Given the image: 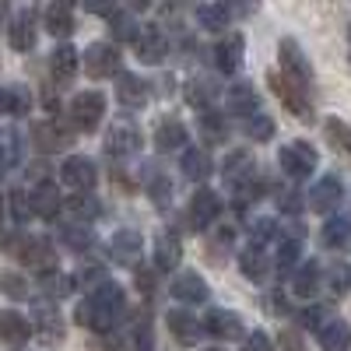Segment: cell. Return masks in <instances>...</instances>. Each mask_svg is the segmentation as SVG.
Segmentation results:
<instances>
[{
	"label": "cell",
	"mask_w": 351,
	"mask_h": 351,
	"mask_svg": "<svg viewBox=\"0 0 351 351\" xmlns=\"http://www.w3.org/2000/svg\"><path fill=\"white\" fill-rule=\"evenodd\" d=\"M123 313H127V295H123V288L106 278L99 288H92V295H88L84 302H77L74 324H77V327H88V330H95V334H109V330L123 319Z\"/></svg>",
	"instance_id": "obj_1"
},
{
	"label": "cell",
	"mask_w": 351,
	"mask_h": 351,
	"mask_svg": "<svg viewBox=\"0 0 351 351\" xmlns=\"http://www.w3.org/2000/svg\"><path fill=\"white\" fill-rule=\"evenodd\" d=\"M4 250L21 260L25 267H36V271H53L56 267V250L46 236H28V232H18V236L4 239Z\"/></svg>",
	"instance_id": "obj_2"
},
{
	"label": "cell",
	"mask_w": 351,
	"mask_h": 351,
	"mask_svg": "<svg viewBox=\"0 0 351 351\" xmlns=\"http://www.w3.org/2000/svg\"><path fill=\"white\" fill-rule=\"evenodd\" d=\"M278 165H281V172L288 176V180H309V176L316 172V165H319V152L313 148L309 141H288V144H281V152H278Z\"/></svg>",
	"instance_id": "obj_3"
},
{
	"label": "cell",
	"mask_w": 351,
	"mask_h": 351,
	"mask_svg": "<svg viewBox=\"0 0 351 351\" xmlns=\"http://www.w3.org/2000/svg\"><path fill=\"white\" fill-rule=\"evenodd\" d=\"M267 84H271V92L281 99V106L295 116V120H302V123L313 120V102L306 95V88H299L295 81H288L281 71H267Z\"/></svg>",
	"instance_id": "obj_4"
},
{
	"label": "cell",
	"mask_w": 351,
	"mask_h": 351,
	"mask_svg": "<svg viewBox=\"0 0 351 351\" xmlns=\"http://www.w3.org/2000/svg\"><path fill=\"white\" fill-rule=\"evenodd\" d=\"M81 56V67H84V74L88 77H112V74H120V67H123V56H120V46L116 43H92L84 53H77Z\"/></svg>",
	"instance_id": "obj_5"
},
{
	"label": "cell",
	"mask_w": 351,
	"mask_h": 351,
	"mask_svg": "<svg viewBox=\"0 0 351 351\" xmlns=\"http://www.w3.org/2000/svg\"><path fill=\"white\" fill-rule=\"evenodd\" d=\"M67 112H71V123H74L77 130L88 134V130H95V127L102 123V116H106V95L95 92V88H88V92H77V95L71 99Z\"/></svg>",
	"instance_id": "obj_6"
},
{
	"label": "cell",
	"mask_w": 351,
	"mask_h": 351,
	"mask_svg": "<svg viewBox=\"0 0 351 351\" xmlns=\"http://www.w3.org/2000/svg\"><path fill=\"white\" fill-rule=\"evenodd\" d=\"M341 200H344V183H341L337 172H330V176H324V180L313 183V190H309V197L302 204L313 215H334L341 208Z\"/></svg>",
	"instance_id": "obj_7"
},
{
	"label": "cell",
	"mask_w": 351,
	"mask_h": 351,
	"mask_svg": "<svg viewBox=\"0 0 351 351\" xmlns=\"http://www.w3.org/2000/svg\"><path fill=\"white\" fill-rule=\"evenodd\" d=\"M278 56H281V74L288 81H295L299 88L313 84V64H309V56L302 53V46L295 39H281L278 43Z\"/></svg>",
	"instance_id": "obj_8"
},
{
	"label": "cell",
	"mask_w": 351,
	"mask_h": 351,
	"mask_svg": "<svg viewBox=\"0 0 351 351\" xmlns=\"http://www.w3.org/2000/svg\"><path fill=\"white\" fill-rule=\"evenodd\" d=\"M60 183L71 186L74 193H92V186L99 183V169L88 155H71L60 165Z\"/></svg>",
	"instance_id": "obj_9"
},
{
	"label": "cell",
	"mask_w": 351,
	"mask_h": 351,
	"mask_svg": "<svg viewBox=\"0 0 351 351\" xmlns=\"http://www.w3.org/2000/svg\"><path fill=\"white\" fill-rule=\"evenodd\" d=\"M169 295L180 302V306H200L211 299V288L197 271H180L172 281H169Z\"/></svg>",
	"instance_id": "obj_10"
},
{
	"label": "cell",
	"mask_w": 351,
	"mask_h": 351,
	"mask_svg": "<svg viewBox=\"0 0 351 351\" xmlns=\"http://www.w3.org/2000/svg\"><path fill=\"white\" fill-rule=\"evenodd\" d=\"M141 250H144V236L137 228H120L112 232V239L106 243V256L112 263H120V267H134L141 260Z\"/></svg>",
	"instance_id": "obj_11"
},
{
	"label": "cell",
	"mask_w": 351,
	"mask_h": 351,
	"mask_svg": "<svg viewBox=\"0 0 351 351\" xmlns=\"http://www.w3.org/2000/svg\"><path fill=\"white\" fill-rule=\"evenodd\" d=\"M32 144L43 152V155H53V152H64L74 144V130L60 120H43L32 127Z\"/></svg>",
	"instance_id": "obj_12"
},
{
	"label": "cell",
	"mask_w": 351,
	"mask_h": 351,
	"mask_svg": "<svg viewBox=\"0 0 351 351\" xmlns=\"http://www.w3.org/2000/svg\"><path fill=\"white\" fill-rule=\"evenodd\" d=\"M200 327H204V334H211L218 341H243L246 337L239 313H232V309H208V316L200 319Z\"/></svg>",
	"instance_id": "obj_13"
},
{
	"label": "cell",
	"mask_w": 351,
	"mask_h": 351,
	"mask_svg": "<svg viewBox=\"0 0 351 351\" xmlns=\"http://www.w3.org/2000/svg\"><path fill=\"white\" fill-rule=\"evenodd\" d=\"M102 148H106V155H109V158H127V155L141 152V130H137L134 123H127V120L112 123V127L106 130Z\"/></svg>",
	"instance_id": "obj_14"
},
{
	"label": "cell",
	"mask_w": 351,
	"mask_h": 351,
	"mask_svg": "<svg viewBox=\"0 0 351 351\" xmlns=\"http://www.w3.org/2000/svg\"><path fill=\"white\" fill-rule=\"evenodd\" d=\"M32 334L43 344H60L64 341V316L53 302H39L32 309Z\"/></svg>",
	"instance_id": "obj_15"
},
{
	"label": "cell",
	"mask_w": 351,
	"mask_h": 351,
	"mask_svg": "<svg viewBox=\"0 0 351 351\" xmlns=\"http://www.w3.org/2000/svg\"><path fill=\"white\" fill-rule=\"evenodd\" d=\"M134 49H137L141 64H162L165 53H169V39L162 36L158 25H141L137 36H134Z\"/></svg>",
	"instance_id": "obj_16"
},
{
	"label": "cell",
	"mask_w": 351,
	"mask_h": 351,
	"mask_svg": "<svg viewBox=\"0 0 351 351\" xmlns=\"http://www.w3.org/2000/svg\"><path fill=\"white\" fill-rule=\"evenodd\" d=\"M218 215H221V197L215 190H197L193 200H190V211H186L190 225L197 232H204V228H211L218 221Z\"/></svg>",
	"instance_id": "obj_17"
},
{
	"label": "cell",
	"mask_w": 351,
	"mask_h": 351,
	"mask_svg": "<svg viewBox=\"0 0 351 351\" xmlns=\"http://www.w3.org/2000/svg\"><path fill=\"white\" fill-rule=\"evenodd\" d=\"M36 11L32 8H25V11H18L14 18H11V25H8V43H11V49L14 53H28L36 46Z\"/></svg>",
	"instance_id": "obj_18"
},
{
	"label": "cell",
	"mask_w": 351,
	"mask_h": 351,
	"mask_svg": "<svg viewBox=\"0 0 351 351\" xmlns=\"http://www.w3.org/2000/svg\"><path fill=\"white\" fill-rule=\"evenodd\" d=\"M243 53H246V39L239 32H225V39L215 46V67L221 74H236L243 67Z\"/></svg>",
	"instance_id": "obj_19"
},
{
	"label": "cell",
	"mask_w": 351,
	"mask_h": 351,
	"mask_svg": "<svg viewBox=\"0 0 351 351\" xmlns=\"http://www.w3.org/2000/svg\"><path fill=\"white\" fill-rule=\"evenodd\" d=\"M148 99H152V92H148V81L144 77H137V74H120V81H116V102H120L123 109H144L148 106Z\"/></svg>",
	"instance_id": "obj_20"
},
{
	"label": "cell",
	"mask_w": 351,
	"mask_h": 351,
	"mask_svg": "<svg viewBox=\"0 0 351 351\" xmlns=\"http://www.w3.org/2000/svg\"><path fill=\"white\" fill-rule=\"evenodd\" d=\"M0 341L8 348H25L32 341V324H28V316H21L18 309H4L0 313Z\"/></svg>",
	"instance_id": "obj_21"
},
{
	"label": "cell",
	"mask_w": 351,
	"mask_h": 351,
	"mask_svg": "<svg viewBox=\"0 0 351 351\" xmlns=\"http://www.w3.org/2000/svg\"><path fill=\"white\" fill-rule=\"evenodd\" d=\"M165 327H169V334L180 341L183 348H193L200 337H204V327H200V319L197 316H190L186 309H172L169 316H165Z\"/></svg>",
	"instance_id": "obj_22"
},
{
	"label": "cell",
	"mask_w": 351,
	"mask_h": 351,
	"mask_svg": "<svg viewBox=\"0 0 351 351\" xmlns=\"http://www.w3.org/2000/svg\"><path fill=\"white\" fill-rule=\"evenodd\" d=\"M28 204H32V215L53 221L56 215L64 211V197L56 190V183H43V186H32L28 190Z\"/></svg>",
	"instance_id": "obj_23"
},
{
	"label": "cell",
	"mask_w": 351,
	"mask_h": 351,
	"mask_svg": "<svg viewBox=\"0 0 351 351\" xmlns=\"http://www.w3.org/2000/svg\"><path fill=\"white\" fill-rule=\"evenodd\" d=\"M239 271H243L246 281L263 285V281L271 278V256H267V250H260V246L250 243V246L239 253Z\"/></svg>",
	"instance_id": "obj_24"
},
{
	"label": "cell",
	"mask_w": 351,
	"mask_h": 351,
	"mask_svg": "<svg viewBox=\"0 0 351 351\" xmlns=\"http://www.w3.org/2000/svg\"><path fill=\"white\" fill-rule=\"evenodd\" d=\"M49 71H53V81L56 84H67V81H74V74L81 71V56H77V49L74 46H56L53 53H49Z\"/></svg>",
	"instance_id": "obj_25"
},
{
	"label": "cell",
	"mask_w": 351,
	"mask_h": 351,
	"mask_svg": "<svg viewBox=\"0 0 351 351\" xmlns=\"http://www.w3.org/2000/svg\"><path fill=\"white\" fill-rule=\"evenodd\" d=\"M316 341H319V351H351V327L341 316H334L316 330Z\"/></svg>",
	"instance_id": "obj_26"
},
{
	"label": "cell",
	"mask_w": 351,
	"mask_h": 351,
	"mask_svg": "<svg viewBox=\"0 0 351 351\" xmlns=\"http://www.w3.org/2000/svg\"><path fill=\"white\" fill-rule=\"evenodd\" d=\"M225 106L232 109V112H239V116H256L260 112V95L253 92V84H246V81H236V84H228V92H225Z\"/></svg>",
	"instance_id": "obj_27"
},
{
	"label": "cell",
	"mask_w": 351,
	"mask_h": 351,
	"mask_svg": "<svg viewBox=\"0 0 351 351\" xmlns=\"http://www.w3.org/2000/svg\"><path fill=\"white\" fill-rule=\"evenodd\" d=\"M64 215L71 218V225H92L102 215V204L92 193H74L64 200Z\"/></svg>",
	"instance_id": "obj_28"
},
{
	"label": "cell",
	"mask_w": 351,
	"mask_h": 351,
	"mask_svg": "<svg viewBox=\"0 0 351 351\" xmlns=\"http://www.w3.org/2000/svg\"><path fill=\"white\" fill-rule=\"evenodd\" d=\"M319 285H324V271H319V260H306L299 263V271L295 278H291V295H299V299H313Z\"/></svg>",
	"instance_id": "obj_29"
},
{
	"label": "cell",
	"mask_w": 351,
	"mask_h": 351,
	"mask_svg": "<svg viewBox=\"0 0 351 351\" xmlns=\"http://www.w3.org/2000/svg\"><path fill=\"white\" fill-rule=\"evenodd\" d=\"M120 351H155V337H152V319H148V313H141L134 324L127 327V334L120 337Z\"/></svg>",
	"instance_id": "obj_30"
},
{
	"label": "cell",
	"mask_w": 351,
	"mask_h": 351,
	"mask_svg": "<svg viewBox=\"0 0 351 351\" xmlns=\"http://www.w3.org/2000/svg\"><path fill=\"white\" fill-rule=\"evenodd\" d=\"M180 260H183V243H180V236L162 232V236L155 239V267H158L162 274H169V271L180 267Z\"/></svg>",
	"instance_id": "obj_31"
},
{
	"label": "cell",
	"mask_w": 351,
	"mask_h": 351,
	"mask_svg": "<svg viewBox=\"0 0 351 351\" xmlns=\"http://www.w3.org/2000/svg\"><path fill=\"white\" fill-rule=\"evenodd\" d=\"M43 28L49 36H60V39H67L71 32H74V8L71 4H49L46 11H43Z\"/></svg>",
	"instance_id": "obj_32"
},
{
	"label": "cell",
	"mask_w": 351,
	"mask_h": 351,
	"mask_svg": "<svg viewBox=\"0 0 351 351\" xmlns=\"http://www.w3.org/2000/svg\"><path fill=\"white\" fill-rule=\"evenodd\" d=\"M180 169H183V176H186V180H193V183H204V180L211 176L215 162H211L208 148H183V162H180Z\"/></svg>",
	"instance_id": "obj_33"
},
{
	"label": "cell",
	"mask_w": 351,
	"mask_h": 351,
	"mask_svg": "<svg viewBox=\"0 0 351 351\" xmlns=\"http://www.w3.org/2000/svg\"><path fill=\"white\" fill-rule=\"evenodd\" d=\"M215 95H218V88H215L211 81H204V77H190V81L183 84V99H186V106H193L197 112L215 109Z\"/></svg>",
	"instance_id": "obj_34"
},
{
	"label": "cell",
	"mask_w": 351,
	"mask_h": 351,
	"mask_svg": "<svg viewBox=\"0 0 351 351\" xmlns=\"http://www.w3.org/2000/svg\"><path fill=\"white\" fill-rule=\"evenodd\" d=\"M225 183L228 186H239V183H246V180H256V162L246 155V152H232L228 158H225Z\"/></svg>",
	"instance_id": "obj_35"
},
{
	"label": "cell",
	"mask_w": 351,
	"mask_h": 351,
	"mask_svg": "<svg viewBox=\"0 0 351 351\" xmlns=\"http://www.w3.org/2000/svg\"><path fill=\"white\" fill-rule=\"evenodd\" d=\"M186 141H190V134L180 120H162L158 130H155V148L158 152H180V148H186Z\"/></svg>",
	"instance_id": "obj_36"
},
{
	"label": "cell",
	"mask_w": 351,
	"mask_h": 351,
	"mask_svg": "<svg viewBox=\"0 0 351 351\" xmlns=\"http://www.w3.org/2000/svg\"><path fill=\"white\" fill-rule=\"evenodd\" d=\"M28 109H32V92H28L25 84H8V88H0V112H8V116H25Z\"/></svg>",
	"instance_id": "obj_37"
},
{
	"label": "cell",
	"mask_w": 351,
	"mask_h": 351,
	"mask_svg": "<svg viewBox=\"0 0 351 351\" xmlns=\"http://www.w3.org/2000/svg\"><path fill=\"white\" fill-rule=\"evenodd\" d=\"M18 162H21V137L18 130L8 127V130H0V176L14 172Z\"/></svg>",
	"instance_id": "obj_38"
},
{
	"label": "cell",
	"mask_w": 351,
	"mask_h": 351,
	"mask_svg": "<svg viewBox=\"0 0 351 351\" xmlns=\"http://www.w3.org/2000/svg\"><path fill=\"white\" fill-rule=\"evenodd\" d=\"M193 18H197V25L204 28V32H225L228 8H225V4H197Z\"/></svg>",
	"instance_id": "obj_39"
},
{
	"label": "cell",
	"mask_w": 351,
	"mask_h": 351,
	"mask_svg": "<svg viewBox=\"0 0 351 351\" xmlns=\"http://www.w3.org/2000/svg\"><path fill=\"white\" fill-rule=\"evenodd\" d=\"M200 134H204V141H208V144H225V141H228L225 112H218V109L200 112Z\"/></svg>",
	"instance_id": "obj_40"
},
{
	"label": "cell",
	"mask_w": 351,
	"mask_h": 351,
	"mask_svg": "<svg viewBox=\"0 0 351 351\" xmlns=\"http://www.w3.org/2000/svg\"><path fill=\"white\" fill-rule=\"evenodd\" d=\"M39 288L46 291L49 299H67L71 291H74V281H71L64 271L53 267V271H43V274H39Z\"/></svg>",
	"instance_id": "obj_41"
},
{
	"label": "cell",
	"mask_w": 351,
	"mask_h": 351,
	"mask_svg": "<svg viewBox=\"0 0 351 351\" xmlns=\"http://www.w3.org/2000/svg\"><path fill=\"white\" fill-rule=\"evenodd\" d=\"M324 246L327 250H344L348 243H351V221L348 218H330L327 225H324Z\"/></svg>",
	"instance_id": "obj_42"
},
{
	"label": "cell",
	"mask_w": 351,
	"mask_h": 351,
	"mask_svg": "<svg viewBox=\"0 0 351 351\" xmlns=\"http://www.w3.org/2000/svg\"><path fill=\"white\" fill-rule=\"evenodd\" d=\"M274 250H278V256H274L278 274H288V271L299 263V256H302V243H299V239H281Z\"/></svg>",
	"instance_id": "obj_43"
},
{
	"label": "cell",
	"mask_w": 351,
	"mask_h": 351,
	"mask_svg": "<svg viewBox=\"0 0 351 351\" xmlns=\"http://www.w3.org/2000/svg\"><path fill=\"white\" fill-rule=\"evenodd\" d=\"M324 134H327V141L334 144V152H341V155L351 158V127H348L344 120H327V123H324Z\"/></svg>",
	"instance_id": "obj_44"
},
{
	"label": "cell",
	"mask_w": 351,
	"mask_h": 351,
	"mask_svg": "<svg viewBox=\"0 0 351 351\" xmlns=\"http://www.w3.org/2000/svg\"><path fill=\"white\" fill-rule=\"evenodd\" d=\"M64 243L71 246V250H77V253H84V250H92L95 246V232L88 228V225H64Z\"/></svg>",
	"instance_id": "obj_45"
},
{
	"label": "cell",
	"mask_w": 351,
	"mask_h": 351,
	"mask_svg": "<svg viewBox=\"0 0 351 351\" xmlns=\"http://www.w3.org/2000/svg\"><path fill=\"white\" fill-rule=\"evenodd\" d=\"M243 130H246L250 141L263 144V141H271V137H274V120H271L267 112H256V116H250V120L243 123Z\"/></svg>",
	"instance_id": "obj_46"
},
{
	"label": "cell",
	"mask_w": 351,
	"mask_h": 351,
	"mask_svg": "<svg viewBox=\"0 0 351 351\" xmlns=\"http://www.w3.org/2000/svg\"><path fill=\"white\" fill-rule=\"evenodd\" d=\"M109 25H112V36L120 39V43H134V36H137V21H134V14H127V11H112L109 14Z\"/></svg>",
	"instance_id": "obj_47"
},
{
	"label": "cell",
	"mask_w": 351,
	"mask_h": 351,
	"mask_svg": "<svg viewBox=\"0 0 351 351\" xmlns=\"http://www.w3.org/2000/svg\"><path fill=\"white\" fill-rule=\"evenodd\" d=\"M0 291H4L8 299H14V302H21V299L32 295V288H28V281H25L21 274H14V271H4V274H0Z\"/></svg>",
	"instance_id": "obj_48"
},
{
	"label": "cell",
	"mask_w": 351,
	"mask_h": 351,
	"mask_svg": "<svg viewBox=\"0 0 351 351\" xmlns=\"http://www.w3.org/2000/svg\"><path fill=\"white\" fill-rule=\"evenodd\" d=\"M327 288L334 291V295L341 299V295H348V291H351V267H348V263L344 260H337L334 263V267H330V278H327Z\"/></svg>",
	"instance_id": "obj_49"
},
{
	"label": "cell",
	"mask_w": 351,
	"mask_h": 351,
	"mask_svg": "<svg viewBox=\"0 0 351 351\" xmlns=\"http://www.w3.org/2000/svg\"><path fill=\"white\" fill-rule=\"evenodd\" d=\"M8 204H11V218H14L18 225H25L28 218H32V204H28V190H14V193L8 197Z\"/></svg>",
	"instance_id": "obj_50"
},
{
	"label": "cell",
	"mask_w": 351,
	"mask_h": 351,
	"mask_svg": "<svg viewBox=\"0 0 351 351\" xmlns=\"http://www.w3.org/2000/svg\"><path fill=\"white\" fill-rule=\"evenodd\" d=\"M324 313H327L324 306H302V309H299V327H302V330H319V327L327 324Z\"/></svg>",
	"instance_id": "obj_51"
},
{
	"label": "cell",
	"mask_w": 351,
	"mask_h": 351,
	"mask_svg": "<svg viewBox=\"0 0 351 351\" xmlns=\"http://www.w3.org/2000/svg\"><path fill=\"white\" fill-rule=\"evenodd\" d=\"M239 351H274V341H271L267 330H253V334L243 337V348Z\"/></svg>",
	"instance_id": "obj_52"
},
{
	"label": "cell",
	"mask_w": 351,
	"mask_h": 351,
	"mask_svg": "<svg viewBox=\"0 0 351 351\" xmlns=\"http://www.w3.org/2000/svg\"><path fill=\"white\" fill-rule=\"evenodd\" d=\"M281 204V211H299V208H306V204L299 200V193H285V200H278Z\"/></svg>",
	"instance_id": "obj_53"
},
{
	"label": "cell",
	"mask_w": 351,
	"mask_h": 351,
	"mask_svg": "<svg viewBox=\"0 0 351 351\" xmlns=\"http://www.w3.org/2000/svg\"><path fill=\"white\" fill-rule=\"evenodd\" d=\"M281 344H285L288 351H306V348L299 344V337H295V334H281Z\"/></svg>",
	"instance_id": "obj_54"
},
{
	"label": "cell",
	"mask_w": 351,
	"mask_h": 351,
	"mask_svg": "<svg viewBox=\"0 0 351 351\" xmlns=\"http://www.w3.org/2000/svg\"><path fill=\"white\" fill-rule=\"evenodd\" d=\"M137 288H141V291H152V288H155L152 274H137Z\"/></svg>",
	"instance_id": "obj_55"
},
{
	"label": "cell",
	"mask_w": 351,
	"mask_h": 351,
	"mask_svg": "<svg viewBox=\"0 0 351 351\" xmlns=\"http://www.w3.org/2000/svg\"><path fill=\"white\" fill-rule=\"evenodd\" d=\"M4 18H8V8H4V4H0V21H4Z\"/></svg>",
	"instance_id": "obj_56"
},
{
	"label": "cell",
	"mask_w": 351,
	"mask_h": 351,
	"mask_svg": "<svg viewBox=\"0 0 351 351\" xmlns=\"http://www.w3.org/2000/svg\"><path fill=\"white\" fill-rule=\"evenodd\" d=\"M0 215H4V197H0Z\"/></svg>",
	"instance_id": "obj_57"
},
{
	"label": "cell",
	"mask_w": 351,
	"mask_h": 351,
	"mask_svg": "<svg viewBox=\"0 0 351 351\" xmlns=\"http://www.w3.org/2000/svg\"><path fill=\"white\" fill-rule=\"evenodd\" d=\"M204 351H225V348H204Z\"/></svg>",
	"instance_id": "obj_58"
}]
</instances>
